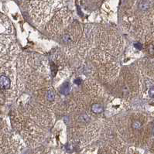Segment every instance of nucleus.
<instances>
[{"label": "nucleus", "instance_id": "423d86ee", "mask_svg": "<svg viewBox=\"0 0 154 154\" xmlns=\"http://www.w3.org/2000/svg\"><path fill=\"white\" fill-rule=\"evenodd\" d=\"M70 91V85L68 82H65L64 84L63 85L62 88H61V90H60V92L64 94H67L68 92Z\"/></svg>", "mask_w": 154, "mask_h": 154}, {"label": "nucleus", "instance_id": "0eeeda50", "mask_svg": "<svg viewBox=\"0 0 154 154\" xmlns=\"http://www.w3.org/2000/svg\"><path fill=\"white\" fill-rule=\"evenodd\" d=\"M55 98V95L54 94V92H49L48 94H47V99L49 101H54Z\"/></svg>", "mask_w": 154, "mask_h": 154}, {"label": "nucleus", "instance_id": "20e7f679", "mask_svg": "<svg viewBox=\"0 0 154 154\" xmlns=\"http://www.w3.org/2000/svg\"><path fill=\"white\" fill-rule=\"evenodd\" d=\"M149 5H150V4H149L148 1H147V0H142V1H141V2L139 3V9L142 10V11H147V10L149 9Z\"/></svg>", "mask_w": 154, "mask_h": 154}, {"label": "nucleus", "instance_id": "9d476101", "mask_svg": "<svg viewBox=\"0 0 154 154\" xmlns=\"http://www.w3.org/2000/svg\"><path fill=\"white\" fill-rule=\"evenodd\" d=\"M135 47H136V48H137V49H139V50H141L142 49V45L140 44L139 43H136V44H135Z\"/></svg>", "mask_w": 154, "mask_h": 154}, {"label": "nucleus", "instance_id": "9b49d317", "mask_svg": "<svg viewBox=\"0 0 154 154\" xmlns=\"http://www.w3.org/2000/svg\"><path fill=\"white\" fill-rule=\"evenodd\" d=\"M79 81H80L79 78H77V79L75 80V83H76V84H77V85H80V83H81V82H79Z\"/></svg>", "mask_w": 154, "mask_h": 154}, {"label": "nucleus", "instance_id": "39448f33", "mask_svg": "<svg viewBox=\"0 0 154 154\" xmlns=\"http://www.w3.org/2000/svg\"><path fill=\"white\" fill-rule=\"evenodd\" d=\"M92 111L94 113H101V112H103V108H102V105H100L99 104H94L92 105Z\"/></svg>", "mask_w": 154, "mask_h": 154}, {"label": "nucleus", "instance_id": "f03ea898", "mask_svg": "<svg viewBox=\"0 0 154 154\" xmlns=\"http://www.w3.org/2000/svg\"><path fill=\"white\" fill-rule=\"evenodd\" d=\"M7 66H0V94L7 92L12 88V79Z\"/></svg>", "mask_w": 154, "mask_h": 154}, {"label": "nucleus", "instance_id": "6e6552de", "mask_svg": "<svg viewBox=\"0 0 154 154\" xmlns=\"http://www.w3.org/2000/svg\"><path fill=\"white\" fill-rule=\"evenodd\" d=\"M133 126V128H134V129H139V128H141L142 125L139 122H135L134 124H133V126Z\"/></svg>", "mask_w": 154, "mask_h": 154}, {"label": "nucleus", "instance_id": "f257e3e1", "mask_svg": "<svg viewBox=\"0 0 154 154\" xmlns=\"http://www.w3.org/2000/svg\"><path fill=\"white\" fill-rule=\"evenodd\" d=\"M13 39V26L7 18L0 13V58L8 52Z\"/></svg>", "mask_w": 154, "mask_h": 154}, {"label": "nucleus", "instance_id": "7ed1b4c3", "mask_svg": "<svg viewBox=\"0 0 154 154\" xmlns=\"http://www.w3.org/2000/svg\"><path fill=\"white\" fill-rule=\"evenodd\" d=\"M17 145L13 139L7 136L0 139V154H16Z\"/></svg>", "mask_w": 154, "mask_h": 154}, {"label": "nucleus", "instance_id": "1a4fd4ad", "mask_svg": "<svg viewBox=\"0 0 154 154\" xmlns=\"http://www.w3.org/2000/svg\"><path fill=\"white\" fill-rule=\"evenodd\" d=\"M149 95L150 98H154V88H150V89H149Z\"/></svg>", "mask_w": 154, "mask_h": 154}]
</instances>
